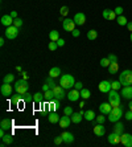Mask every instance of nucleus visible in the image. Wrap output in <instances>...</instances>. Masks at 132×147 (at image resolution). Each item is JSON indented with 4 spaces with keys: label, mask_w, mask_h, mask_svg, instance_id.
Returning a JSON list of instances; mask_svg holds the SVG:
<instances>
[{
    "label": "nucleus",
    "mask_w": 132,
    "mask_h": 147,
    "mask_svg": "<svg viewBox=\"0 0 132 147\" xmlns=\"http://www.w3.org/2000/svg\"><path fill=\"white\" fill-rule=\"evenodd\" d=\"M13 20H15V19L11 16V15H4V16L1 17V20H0V21H1V24H3L4 27L7 28V27L13 25Z\"/></svg>",
    "instance_id": "aec40b11"
},
{
    "label": "nucleus",
    "mask_w": 132,
    "mask_h": 147,
    "mask_svg": "<svg viewBox=\"0 0 132 147\" xmlns=\"http://www.w3.org/2000/svg\"><path fill=\"white\" fill-rule=\"evenodd\" d=\"M114 11H115V13L118 15V16H122V15H123V11H124V9H123V7H116Z\"/></svg>",
    "instance_id": "8fccbe9b"
},
{
    "label": "nucleus",
    "mask_w": 132,
    "mask_h": 147,
    "mask_svg": "<svg viewBox=\"0 0 132 147\" xmlns=\"http://www.w3.org/2000/svg\"><path fill=\"white\" fill-rule=\"evenodd\" d=\"M116 17H118V15L115 13V11L111 9V13H110V20H115Z\"/></svg>",
    "instance_id": "6e6d98bb"
},
{
    "label": "nucleus",
    "mask_w": 132,
    "mask_h": 147,
    "mask_svg": "<svg viewBox=\"0 0 132 147\" xmlns=\"http://www.w3.org/2000/svg\"><path fill=\"white\" fill-rule=\"evenodd\" d=\"M62 28H64L65 31H68V32H73L75 29L74 20H71V19H65V20L62 21Z\"/></svg>",
    "instance_id": "6e6552de"
},
{
    "label": "nucleus",
    "mask_w": 132,
    "mask_h": 147,
    "mask_svg": "<svg viewBox=\"0 0 132 147\" xmlns=\"http://www.w3.org/2000/svg\"><path fill=\"white\" fill-rule=\"evenodd\" d=\"M23 102L24 103H31V102H34L33 99V96H32L29 92H27L25 94H23Z\"/></svg>",
    "instance_id": "c85d7f7f"
},
{
    "label": "nucleus",
    "mask_w": 132,
    "mask_h": 147,
    "mask_svg": "<svg viewBox=\"0 0 132 147\" xmlns=\"http://www.w3.org/2000/svg\"><path fill=\"white\" fill-rule=\"evenodd\" d=\"M122 86L123 85L120 84V81H119V80H118V81H112L111 82V89H114V90H119Z\"/></svg>",
    "instance_id": "58836bf2"
},
{
    "label": "nucleus",
    "mask_w": 132,
    "mask_h": 147,
    "mask_svg": "<svg viewBox=\"0 0 132 147\" xmlns=\"http://www.w3.org/2000/svg\"><path fill=\"white\" fill-rule=\"evenodd\" d=\"M49 38H50V41H58V38H60V32L58 31H50V33H49Z\"/></svg>",
    "instance_id": "2f4dec72"
},
{
    "label": "nucleus",
    "mask_w": 132,
    "mask_h": 147,
    "mask_svg": "<svg viewBox=\"0 0 132 147\" xmlns=\"http://www.w3.org/2000/svg\"><path fill=\"white\" fill-rule=\"evenodd\" d=\"M122 97L124 99H132V85L129 86H123L122 89Z\"/></svg>",
    "instance_id": "f3484780"
},
{
    "label": "nucleus",
    "mask_w": 132,
    "mask_h": 147,
    "mask_svg": "<svg viewBox=\"0 0 132 147\" xmlns=\"http://www.w3.org/2000/svg\"><path fill=\"white\" fill-rule=\"evenodd\" d=\"M62 139H64V143L66 144H71L73 142H74V135L71 133H69V131H64V133L61 134Z\"/></svg>",
    "instance_id": "6ab92c4d"
},
{
    "label": "nucleus",
    "mask_w": 132,
    "mask_h": 147,
    "mask_svg": "<svg viewBox=\"0 0 132 147\" xmlns=\"http://www.w3.org/2000/svg\"><path fill=\"white\" fill-rule=\"evenodd\" d=\"M75 80H74V77L71 74H62L61 76V78H60V85L64 88V89H73L74 88V85H75Z\"/></svg>",
    "instance_id": "f257e3e1"
},
{
    "label": "nucleus",
    "mask_w": 132,
    "mask_h": 147,
    "mask_svg": "<svg viewBox=\"0 0 132 147\" xmlns=\"http://www.w3.org/2000/svg\"><path fill=\"white\" fill-rule=\"evenodd\" d=\"M33 99H34V102H36V103H41V102H42V99H45L44 92H42V93L37 92L36 94H33Z\"/></svg>",
    "instance_id": "c756f323"
},
{
    "label": "nucleus",
    "mask_w": 132,
    "mask_h": 147,
    "mask_svg": "<svg viewBox=\"0 0 132 147\" xmlns=\"http://www.w3.org/2000/svg\"><path fill=\"white\" fill-rule=\"evenodd\" d=\"M79 93H81V97H82L83 99H88V98H90V96H91L90 90L86 89V88H83L82 90H79Z\"/></svg>",
    "instance_id": "7c9ffc66"
},
{
    "label": "nucleus",
    "mask_w": 132,
    "mask_h": 147,
    "mask_svg": "<svg viewBox=\"0 0 132 147\" xmlns=\"http://www.w3.org/2000/svg\"><path fill=\"white\" fill-rule=\"evenodd\" d=\"M83 114H85V111H79V113H75V111H74V113L71 114V117H70L71 122L77 123V125H78V123L82 121V118H83Z\"/></svg>",
    "instance_id": "412c9836"
},
{
    "label": "nucleus",
    "mask_w": 132,
    "mask_h": 147,
    "mask_svg": "<svg viewBox=\"0 0 132 147\" xmlns=\"http://www.w3.org/2000/svg\"><path fill=\"white\" fill-rule=\"evenodd\" d=\"M4 45V37H1L0 38V47H3Z\"/></svg>",
    "instance_id": "e2e57ef3"
},
{
    "label": "nucleus",
    "mask_w": 132,
    "mask_h": 147,
    "mask_svg": "<svg viewBox=\"0 0 132 147\" xmlns=\"http://www.w3.org/2000/svg\"><path fill=\"white\" fill-rule=\"evenodd\" d=\"M1 140H3L5 144H12L15 139H13V135H12V134L7 133V134H4L3 137H1Z\"/></svg>",
    "instance_id": "b1692460"
},
{
    "label": "nucleus",
    "mask_w": 132,
    "mask_h": 147,
    "mask_svg": "<svg viewBox=\"0 0 132 147\" xmlns=\"http://www.w3.org/2000/svg\"><path fill=\"white\" fill-rule=\"evenodd\" d=\"M124 115V111H123V107L122 106H116V107H112V110L110 111L109 114V121L110 122H118L122 117Z\"/></svg>",
    "instance_id": "7ed1b4c3"
},
{
    "label": "nucleus",
    "mask_w": 132,
    "mask_h": 147,
    "mask_svg": "<svg viewBox=\"0 0 132 147\" xmlns=\"http://www.w3.org/2000/svg\"><path fill=\"white\" fill-rule=\"evenodd\" d=\"M119 81L123 86H129L132 85V70L127 69V70H123L120 74H119Z\"/></svg>",
    "instance_id": "20e7f679"
},
{
    "label": "nucleus",
    "mask_w": 132,
    "mask_h": 147,
    "mask_svg": "<svg viewBox=\"0 0 132 147\" xmlns=\"http://www.w3.org/2000/svg\"><path fill=\"white\" fill-rule=\"evenodd\" d=\"M92 131H94V134L96 137H103L106 134V129L103 126V123H96L94 126V129H92Z\"/></svg>",
    "instance_id": "4468645a"
},
{
    "label": "nucleus",
    "mask_w": 132,
    "mask_h": 147,
    "mask_svg": "<svg viewBox=\"0 0 132 147\" xmlns=\"http://www.w3.org/2000/svg\"><path fill=\"white\" fill-rule=\"evenodd\" d=\"M48 48H49V51L54 52L56 49L58 48V44H57V41H50V42H49V45H48Z\"/></svg>",
    "instance_id": "ea45409f"
},
{
    "label": "nucleus",
    "mask_w": 132,
    "mask_h": 147,
    "mask_svg": "<svg viewBox=\"0 0 132 147\" xmlns=\"http://www.w3.org/2000/svg\"><path fill=\"white\" fill-rule=\"evenodd\" d=\"M107 139H109V143L110 144H119V143H122V135H119V134L114 133V131L110 134Z\"/></svg>",
    "instance_id": "1a4fd4ad"
},
{
    "label": "nucleus",
    "mask_w": 132,
    "mask_h": 147,
    "mask_svg": "<svg viewBox=\"0 0 132 147\" xmlns=\"http://www.w3.org/2000/svg\"><path fill=\"white\" fill-rule=\"evenodd\" d=\"M125 27L128 28V31H129V32H132V21H128V24L125 25Z\"/></svg>",
    "instance_id": "052dcab7"
},
{
    "label": "nucleus",
    "mask_w": 132,
    "mask_h": 147,
    "mask_svg": "<svg viewBox=\"0 0 132 147\" xmlns=\"http://www.w3.org/2000/svg\"><path fill=\"white\" fill-rule=\"evenodd\" d=\"M74 23H75V25H83L86 23V15L85 13H82V12H78V13H75V16H74Z\"/></svg>",
    "instance_id": "ddd939ff"
},
{
    "label": "nucleus",
    "mask_w": 132,
    "mask_h": 147,
    "mask_svg": "<svg viewBox=\"0 0 132 147\" xmlns=\"http://www.w3.org/2000/svg\"><path fill=\"white\" fill-rule=\"evenodd\" d=\"M74 88H75V89H77V90H82V89H83V84H82V82H79V81H78V82H75Z\"/></svg>",
    "instance_id": "603ef678"
},
{
    "label": "nucleus",
    "mask_w": 132,
    "mask_h": 147,
    "mask_svg": "<svg viewBox=\"0 0 132 147\" xmlns=\"http://www.w3.org/2000/svg\"><path fill=\"white\" fill-rule=\"evenodd\" d=\"M5 146H7V144H5L3 140H1V143H0V147H5Z\"/></svg>",
    "instance_id": "338daca9"
},
{
    "label": "nucleus",
    "mask_w": 132,
    "mask_h": 147,
    "mask_svg": "<svg viewBox=\"0 0 132 147\" xmlns=\"http://www.w3.org/2000/svg\"><path fill=\"white\" fill-rule=\"evenodd\" d=\"M12 90H13V88L11 86V84H5V82H3V85L0 88V93H1V96H4V97L11 96V94H12Z\"/></svg>",
    "instance_id": "9d476101"
},
{
    "label": "nucleus",
    "mask_w": 132,
    "mask_h": 147,
    "mask_svg": "<svg viewBox=\"0 0 132 147\" xmlns=\"http://www.w3.org/2000/svg\"><path fill=\"white\" fill-rule=\"evenodd\" d=\"M16 70H17V72H23V68H21V66H16Z\"/></svg>",
    "instance_id": "0e129e2a"
},
{
    "label": "nucleus",
    "mask_w": 132,
    "mask_h": 147,
    "mask_svg": "<svg viewBox=\"0 0 132 147\" xmlns=\"http://www.w3.org/2000/svg\"><path fill=\"white\" fill-rule=\"evenodd\" d=\"M95 121H96V123H105V121H106L105 114H102V113H101V115L96 117V118H95Z\"/></svg>",
    "instance_id": "c03bdc74"
},
{
    "label": "nucleus",
    "mask_w": 132,
    "mask_h": 147,
    "mask_svg": "<svg viewBox=\"0 0 132 147\" xmlns=\"http://www.w3.org/2000/svg\"><path fill=\"white\" fill-rule=\"evenodd\" d=\"M79 97H81V93H79V90L75 89V88L70 89V92L68 93V99H69V101H71V102L78 101V99H79Z\"/></svg>",
    "instance_id": "9b49d317"
},
{
    "label": "nucleus",
    "mask_w": 132,
    "mask_h": 147,
    "mask_svg": "<svg viewBox=\"0 0 132 147\" xmlns=\"http://www.w3.org/2000/svg\"><path fill=\"white\" fill-rule=\"evenodd\" d=\"M83 118L90 122V121H94L95 118H96V115H95V113L92 110H87V111H85V114H83Z\"/></svg>",
    "instance_id": "bb28decb"
},
{
    "label": "nucleus",
    "mask_w": 132,
    "mask_h": 147,
    "mask_svg": "<svg viewBox=\"0 0 132 147\" xmlns=\"http://www.w3.org/2000/svg\"><path fill=\"white\" fill-rule=\"evenodd\" d=\"M4 36H5L8 40H15V38L19 36V28L15 27V25L7 27V29L4 32Z\"/></svg>",
    "instance_id": "423d86ee"
},
{
    "label": "nucleus",
    "mask_w": 132,
    "mask_h": 147,
    "mask_svg": "<svg viewBox=\"0 0 132 147\" xmlns=\"http://www.w3.org/2000/svg\"><path fill=\"white\" fill-rule=\"evenodd\" d=\"M124 118L127 121H132V111H131V110H128V111L124 114Z\"/></svg>",
    "instance_id": "3c124183"
},
{
    "label": "nucleus",
    "mask_w": 132,
    "mask_h": 147,
    "mask_svg": "<svg viewBox=\"0 0 132 147\" xmlns=\"http://www.w3.org/2000/svg\"><path fill=\"white\" fill-rule=\"evenodd\" d=\"M107 69H109L110 74H116V73H118V70H119V64H118V62H111V65H110Z\"/></svg>",
    "instance_id": "cd10ccee"
},
{
    "label": "nucleus",
    "mask_w": 132,
    "mask_h": 147,
    "mask_svg": "<svg viewBox=\"0 0 132 147\" xmlns=\"http://www.w3.org/2000/svg\"><path fill=\"white\" fill-rule=\"evenodd\" d=\"M128 109L132 111V99H131V101H129V103H128Z\"/></svg>",
    "instance_id": "69168bd1"
},
{
    "label": "nucleus",
    "mask_w": 132,
    "mask_h": 147,
    "mask_svg": "<svg viewBox=\"0 0 132 147\" xmlns=\"http://www.w3.org/2000/svg\"><path fill=\"white\" fill-rule=\"evenodd\" d=\"M44 96H45V99L49 102V101H52V99L54 98V93H53V90H52V89H49L48 92L44 93Z\"/></svg>",
    "instance_id": "e433bc0d"
},
{
    "label": "nucleus",
    "mask_w": 132,
    "mask_h": 147,
    "mask_svg": "<svg viewBox=\"0 0 132 147\" xmlns=\"http://www.w3.org/2000/svg\"><path fill=\"white\" fill-rule=\"evenodd\" d=\"M71 34H73V37H78V36L81 34V31H79V29H77V28H75L74 31L71 32Z\"/></svg>",
    "instance_id": "864d4df0"
},
{
    "label": "nucleus",
    "mask_w": 132,
    "mask_h": 147,
    "mask_svg": "<svg viewBox=\"0 0 132 147\" xmlns=\"http://www.w3.org/2000/svg\"><path fill=\"white\" fill-rule=\"evenodd\" d=\"M12 119H8V118H5V119H3L1 122H0V129H4L5 131H8L12 127Z\"/></svg>",
    "instance_id": "4be33fe9"
},
{
    "label": "nucleus",
    "mask_w": 132,
    "mask_h": 147,
    "mask_svg": "<svg viewBox=\"0 0 132 147\" xmlns=\"http://www.w3.org/2000/svg\"><path fill=\"white\" fill-rule=\"evenodd\" d=\"M114 133L119 134V135H122L123 133H124V125H123L122 122H115V125H114Z\"/></svg>",
    "instance_id": "5701e85b"
},
{
    "label": "nucleus",
    "mask_w": 132,
    "mask_h": 147,
    "mask_svg": "<svg viewBox=\"0 0 132 147\" xmlns=\"http://www.w3.org/2000/svg\"><path fill=\"white\" fill-rule=\"evenodd\" d=\"M129 40H131V42H132V32H131V36H129Z\"/></svg>",
    "instance_id": "774afa93"
},
{
    "label": "nucleus",
    "mask_w": 132,
    "mask_h": 147,
    "mask_svg": "<svg viewBox=\"0 0 132 147\" xmlns=\"http://www.w3.org/2000/svg\"><path fill=\"white\" fill-rule=\"evenodd\" d=\"M21 76H23L24 80H28V78H29V74H28L27 72H21Z\"/></svg>",
    "instance_id": "13d9d810"
},
{
    "label": "nucleus",
    "mask_w": 132,
    "mask_h": 147,
    "mask_svg": "<svg viewBox=\"0 0 132 147\" xmlns=\"http://www.w3.org/2000/svg\"><path fill=\"white\" fill-rule=\"evenodd\" d=\"M109 102L110 105H111L112 107H116V106H120V101H122V98H120V96H119L118 90H114L111 89L109 92Z\"/></svg>",
    "instance_id": "39448f33"
},
{
    "label": "nucleus",
    "mask_w": 132,
    "mask_h": 147,
    "mask_svg": "<svg viewBox=\"0 0 132 147\" xmlns=\"http://www.w3.org/2000/svg\"><path fill=\"white\" fill-rule=\"evenodd\" d=\"M110 65H111V61H110L109 57H103L101 60V66L102 68H109Z\"/></svg>",
    "instance_id": "c9c22d12"
},
{
    "label": "nucleus",
    "mask_w": 132,
    "mask_h": 147,
    "mask_svg": "<svg viewBox=\"0 0 132 147\" xmlns=\"http://www.w3.org/2000/svg\"><path fill=\"white\" fill-rule=\"evenodd\" d=\"M58 125H60V127H61V129H66V127H69L71 125V118L69 115H65V114H64V117H61V118H60Z\"/></svg>",
    "instance_id": "2eb2a0df"
},
{
    "label": "nucleus",
    "mask_w": 132,
    "mask_h": 147,
    "mask_svg": "<svg viewBox=\"0 0 132 147\" xmlns=\"http://www.w3.org/2000/svg\"><path fill=\"white\" fill-rule=\"evenodd\" d=\"M74 113V110H73V107H70V106H66L64 109V114L65 115H69V117H71V114Z\"/></svg>",
    "instance_id": "79ce46f5"
},
{
    "label": "nucleus",
    "mask_w": 132,
    "mask_h": 147,
    "mask_svg": "<svg viewBox=\"0 0 132 147\" xmlns=\"http://www.w3.org/2000/svg\"><path fill=\"white\" fill-rule=\"evenodd\" d=\"M111 110H112V106L110 105V102H103L99 105V111L102 114H105V115H109Z\"/></svg>",
    "instance_id": "a211bd4d"
},
{
    "label": "nucleus",
    "mask_w": 132,
    "mask_h": 147,
    "mask_svg": "<svg viewBox=\"0 0 132 147\" xmlns=\"http://www.w3.org/2000/svg\"><path fill=\"white\" fill-rule=\"evenodd\" d=\"M3 82H5V84H12V82H15V76L11 74V73L5 74L3 78Z\"/></svg>",
    "instance_id": "473e14b6"
},
{
    "label": "nucleus",
    "mask_w": 132,
    "mask_h": 147,
    "mask_svg": "<svg viewBox=\"0 0 132 147\" xmlns=\"http://www.w3.org/2000/svg\"><path fill=\"white\" fill-rule=\"evenodd\" d=\"M99 90H101L102 93H107L109 94V92L111 90V82L107 81V80H103V81L99 82Z\"/></svg>",
    "instance_id": "f8f14e48"
},
{
    "label": "nucleus",
    "mask_w": 132,
    "mask_h": 147,
    "mask_svg": "<svg viewBox=\"0 0 132 147\" xmlns=\"http://www.w3.org/2000/svg\"><path fill=\"white\" fill-rule=\"evenodd\" d=\"M110 13H111V9H105L103 11V19H106V20H110Z\"/></svg>",
    "instance_id": "49530a36"
},
{
    "label": "nucleus",
    "mask_w": 132,
    "mask_h": 147,
    "mask_svg": "<svg viewBox=\"0 0 132 147\" xmlns=\"http://www.w3.org/2000/svg\"><path fill=\"white\" fill-rule=\"evenodd\" d=\"M13 25L15 27H17V28H20L21 25H23V20H21L20 17H16V19L13 20Z\"/></svg>",
    "instance_id": "a18cd8bd"
},
{
    "label": "nucleus",
    "mask_w": 132,
    "mask_h": 147,
    "mask_svg": "<svg viewBox=\"0 0 132 147\" xmlns=\"http://www.w3.org/2000/svg\"><path fill=\"white\" fill-rule=\"evenodd\" d=\"M49 76L53 77V78L58 77V76H61V69L58 68V66H53V68H50V70H49Z\"/></svg>",
    "instance_id": "a878e982"
},
{
    "label": "nucleus",
    "mask_w": 132,
    "mask_h": 147,
    "mask_svg": "<svg viewBox=\"0 0 132 147\" xmlns=\"http://www.w3.org/2000/svg\"><path fill=\"white\" fill-rule=\"evenodd\" d=\"M60 13H61V16H66V15L69 13V8L66 7V5H62L61 7V9H60Z\"/></svg>",
    "instance_id": "37998d69"
},
{
    "label": "nucleus",
    "mask_w": 132,
    "mask_h": 147,
    "mask_svg": "<svg viewBox=\"0 0 132 147\" xmlns=\"http://www.w3.org/2000/svg\"><path fill=\"white\" fill-rule=\"evenodd\" d=\"M53 142H54V144H57V146H60V144H61V143H64V139H62V137H61V135H60V137H56Z\"/></svg>",
    "instance_id": "09e8293b"
},
{
    "label": "nucleus",
    "mask_w": 132,
    "mask_h": 147,
    "mask_svg": "<svg viewBox=\"0 0 132 147\" xmlns=\"http://www.w3.org/2000/svg\"><path fill=\"white\" fill-rule=\"evenodd\" d=\"M52 90H53V93H54V98H58V99H61V101H62V99H64L66 96H68V94L65 93V89L62 88L61 85H60V86L56 85Z\"/></svg>",
    "instance_id": "0eeeda50"
},
{
    "label": "nucleus",
    "mask_w": 132,
    "mask_h": 147,
    "mask_svg": "<svg viewBox=\"0 0 132 147\" xmlns=\"http://www.w3.org/2000/svg\"><path fill=\"white\" fill-rule=\"evenodd\" d=\"M60 118H61V117L58 115L57 113H54V111H50V114L48 117V119H49L50 123H58L60 122Z\"/></svg>",
    "instance_id": "393cba45"
},
{
    "label": "nucleus",
    "mask_w": 132,
    "mask_h": 147,
    "mask_svg": "<svg viewBox=\"0 0 132 147\" xmlns=\"http://www.w3.org/2000/svg\"><path fill=\"white\" fill-rule=\"evenodd\" d=\"M98 37V32L95 31V29H90V31L87 32V38L88 40H95V38Z\"/></svg>",
    "instance_id": "f704fd0d"
},
{
    "label": "nucleus",
    "mask_w": 132,
    "mask_h": 147,
    "mask_svg": "<svg viewBox=\"0 0 132 147\" xmlns=\"http://www.w3.org/2000/svg\"><path fill=\"white\" fill-rule=\"evenodd\" d=\"M122 144L125 147H132V134L123 133L122 134Z\"/></svg>",
    "instance_id": "dca6fc26"
},
{
    "label": "nucleus",
    "mask_w": 132,
    "mask_h": 147,
    "mask_svg": "<svg viewBox=\"0 0 132 147\" xmlns=\"http://www.w3.org/2000/svg\"><path fill=\"white\" fill-rule=\"evenodd\" d=\"M23 101V94H17V96H15L13 98H12V105H19V102H21Z\"/></svg>",
    "instance_id": "4c0bfd02"
},
{
    "label": "nucleus",
    "mask_w": 132,
    "mask_h": 147,
    "mask_svg": "<svg viewBox=\"0 0 132 147\" xmlns=\"http://www.w3.org/2000/svg\"><path fill=\"white\" fill-rule=\"evenodd\" d=\"M15 92L17 93V94H25V93L29 90V84H28V80H17V81H15V86H13Z\"/></svg>",
    "instance_id": "f03ea898"
},
{
    "label": "nucleus",
    "mask_w": 132,
    "mask_h": 147,
    "mask_svg": "<svg viewBox=\"0 0 132 147\" xmlns=\"http://www.w3.org/2000/svg\"><path fill=\"white\" fill-rule=\"evenodd\" d=\"M107 57L110 58V61H111V62H118V56L114 55V53H110Z\"/></svg>",
    "instance_id": "de8ad7c7"
},
{
    "label": "nucleus",
    "mask_w": 132,
    "mask_h": 147,
    "mask_svg": "<svg viewBox=\"0 0 132 147\" xmlns=\"http://www.w3.org/2000/svg\"><path fill=\"white\" fill-rule=\"evenodd\" d=\"M116 21H118V24L120 25V27H124V25L128 24V21H127V19H125V16H118L116 17Z\"/></svg>",
    "instance_id": "72a5a7b5"
},
{
    "label": "nucleus",
    "mask_w": 132,
    "mask_h": 147,
    "mask_svg": "<svg viewBox=\"0 0 132 147\" xmlns=\"http://www.w3.org/2000/svg\"><path fill=\"white\" fill-rule=\"evenodd\" d=\"M11 16H12V17H13V19H16V17H19V16H17V12H16V11H11Z\"/></svg>",
    "instance_id": "bf43d9fd"
},
{
    "label": "nucleus",
    "mask_w": 132,
    "mask_h": 147,
    "mask_svg": "<svg viewBox=\"0 0 132 147\" xmlns=\"http://www.w3.org/2000/svg\"><path fill=\"white\" fill-rule=\"evenodd\" d=\"M45 82L50 85V88H52V89H53V88H54V86H56L54 78H53V77H50V76H48V77H46V80H45Z\"/></svg>",
    "instance_id": "a19ab883"
},
{
    "label": "nucleus",
    "mask_w": 132,
    "mask_h": 147,
    "mask_svg": "<svg viewBox=\"0 0 132 147\" xmlns=\"http://www.w3.org/2000/svg\"><path fill=\"white\" fill-rule=\"evenodd\" d=\"M49 89H52V88H50V85H49V84H46V82H45V84H44V85H42V92H48V90H49Z\"/></svg>",
    "instance_id": "5fc2aeb1"
},
{
    "label": "nucleus",
    "mask_w": 132,
    "mask_h": 147,
    "mask_svg": "<svg viewBox=\"0 0 132 147\" xmlns=\"http://www.w3.org/2000/svg\"><path fill=\"white\" fill-rule=\"evenodd\" d=\"M83 106H85V101H83V98H82V101H81V102H79V107H81V109H82V107H83Z\"/></svg>",
    "instance_id": "680f3d73"
},
{
    "label": "nucleus",
    "mask_w": 132,
    "mask_h": 147,
    "mask_svg": "<svg viewBox=\"0 0 132 147\" xmlns=\"http://www.w3.org/2000/svg\"><path fill=\"white\" fill-rule=\"evenodd\" d=\"M57 44H58V47H64V45H65V40L60 37V38H58V41H57Z\"/></svg>",
    "instance_id": "4d7b16f0"
}]
</instances>
